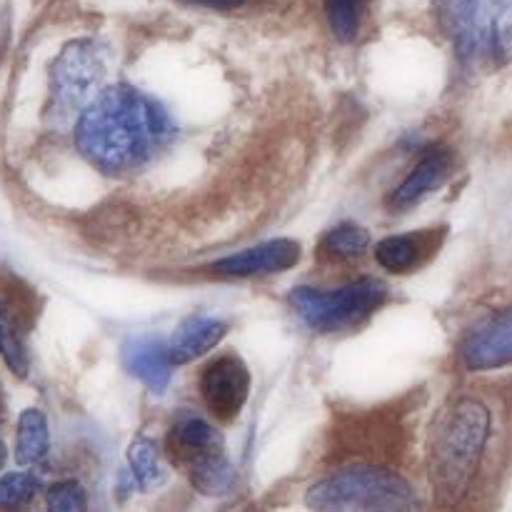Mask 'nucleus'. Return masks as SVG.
<instances>
[{"instance_id": "nucleus-24", "label": "nucleus", "mask_w": 512, "mask_h": 512, "mask_svg": "<svg viewBox=\"0 0 512 512\" xmlns=\"http://www.w3.org/2000/svg\"><path fill=\"white\" fill-rule=\"evenodd\" d=\"M5 455H8L5 453V445L0 443V470H3V465H5Z\"/></svg>"}, {"instance_id": "nucleus-16", "label": "nucleus", "mask_w": 512, "mask_h": 512, "mask_svg": "<svg viewBox=\"0 0 512 512\" xmlns=\"http://www.w3.org/2000/svg\"><path fill=\"white\" fill-rule=\"evenodd\" d=\"M185 473H188L193 488L198 493L208 495V498H223L235 485V470L228 463V458H225V453L210 455V458L200 460V463H195Z\"/></svg>"}, {"instance_id": "nucleus-19", "label": "nucleus", "mask_w": 512, "mask_h": 512, "mask_svg": "<svg viewBox=\"0 0 512 512\" xmlns=\"http://www.w3.org/2000/svg\"><path fill=\"white\" fill-rule=\"evenodd\" d=\"M368 0H323L328 28L340 43H353L363 28Z\"/></svg>"}, {"instance_id": "nucleus-3", "label": "nucleus", "mask_w": 512, "mask_h": 512, "mask_svg": "<svg viewBox=\"0 0 512 512\" xmlns=\"http://www.w3.org/2000/svg\"><path fill=\"white\" fill-rule=\"evenodd\" d=\"M438 23L463 65L500 70L512 60V0H435Z\"/></svg>"}, {"instance_id": "nucleus-21", "label": "nucleus", "mask_w": 512, "mask_h": 512, "mask_svg": "<svg viewBox=\"0 0 512 512\" xmlns=\"http://www.w3.org/2000/svg\"><path fill=\"white\" fill-rule=\"evenodd\" d=\"M38 490V480L28 473H10L0 480V508L13 510L28 503Z\"/></svg>"}, {"instance_id": "nucleus-1", "label": "nucleus", "mask_w": 512, "mask_h": 512, "mask_svg": "<svg viewBox=\"0 0 512 512\" xmlns=\"http://www.w3.org/2000/svg\"><path fill=\"white\" fill-rule=\"evenodd\" d=\"M512 433V385L460 393L435 418L428 440V478L445 508L463 503L498 443Z\"/></svg>"}, {"instance_id": "nucleus-7", "label": "nucleus", "mask_w": 512, "mask_h": 512, "mask_svg": "<svg viewBox=\"0 0 512 512\" xmlns=\"http://www.w3.org/2000/svg\"><path fill=\"white\" fill-rule=\"evenodd\" d=\"M200 398L215 420L230 423L243 413L250 395V370L238 355L225 353L210 360L198 378Z\"/></svg>"}, {"instance_id": "nucleus-14", "label": "nucleus", "mask_w": 512, "mask_h": 512, "mask_svg": "<svg viewBox=\"0 0 512 512\" xmlns=\"http://www.w3.org/2000/svg\"><path fill=\"white\" fill-rule=\"evenodd\" d=\"M225 333H228V323L218 318L193 315V318L183 320L180 328L175 330L173 340H170V355H173L175 365H188L203 358L225 338Z\"/></svg>"}, {"instance_id": "nucleus-20", "label": "nucleus", "mask_w": 512, "mask_h": 512, "mask_svg": "<svg viewBox=\"0 0 512 512\" xmlns=\"http://www.w3.org/2000/svg\"><path fill=\"white\" fill-rule=\"evenodd\" d=\"M0 355H3L5 365L10 368V373L18 375V378H25L30 370L28 353H25L23 343H20L18 333H15L13 323L5 318V313L0 310Z\"/></svg>"}, {"instance_id": "nucleus-23", "label": "nucleus", "mask_w": 512, "mask_h": 512, "mask_svg": "<svg viewBox=\"0 0 512 512\" xmlns=\"http://www.w3.org/2000/svg\"><path fill=\"white\" fill-rule=\"evenodd\" d=\"M188 3L205 5V8H215V10H235V8H243L248 0H188Z\"/></svg>"}, {"instance_id": "nucleus-13", "label": "nucleus", "mask_w": 512, "mask_h": 512, "mask_svg": "<svg viewBox=\"0 0 512 512\" xmlns=\"http://www.w3.org/2000/svg\"><path fill=\"white\" fill-rule=\"evenodd\" d=\"M123 365L133 378L148 385L155 395H163L173 375L175 360L170 355V343L158 338H130L123 345Z\"/></svg>"}, {"instance_id": "nucleus-25", "label": "nucleus", "mask_w": 512, "mask_h": 512, "mask_svg": "<svg viewBox=\"0 0 512 512\" xmlns=\"http://www.w3.org/2000/svg\"><path fill=\"white\" fill-rule=\"evenodd\" d=\"M0 423H3V395H0Z\"/></svg>"}, {"instance_id": "nucleus-4", "label": "nucleus", "mask_w": 512, "mask_h": 512, "mask_svg": "<svg viewBox=\"0 0 512 512\" xmlns=\"http://www.w3.org/2000/svg\"><path fill=\"white\" fill-rule=\"evenodd\" d=\"M305 503L313 512H415L413 488L375 465H350L318 480Z\"/></svg>"}, {"instance_id": "nucleus-17", "label": "nucleus", "mask_w": 512, "mask_h": 512, "mask_svg": "<svg viewBox=\"0 0 512 512\" xmlns=\"http://www.w3.org/2000/svg\"><path fill=\"white\" fill-rule=\"evenodd\" d=\"M370 248V233L355 223H340L328 230L320 243V255L330 260H355L363 258Z\"/></svg>"}, {"instance_id": "nucleus-6", "label": "nucleus", "mask_w": 512, "mask_h": 512, "mask_svg": "<svg viewBox=\"0 0 512 512\" xmlns=\"http://www.w3.org/2000/svg\"><path fill=\"white\" fill-rule=\"evenodd\" d=\"M100 78H103V60L93 43L78 40V43L65 45L50 70L53 108H58L60 113H70L88 105L95 98L93 90L98 88Z\"/></svg>"}, {"instance_id": "nucleus-12", "label": "nucleus", "mask_w": 512, "mask_h": 512, "mask_svg": "<svg viewBox=\"0 0 512 512\" xmlns=\"http://www.w3.org/2000/svg\"><path fill=\"white\" fill-rule=\"evenodd\" d=\"M165 445H168L173 463L180 465L183 470L193 468L195 463L210 458V455L225 453L223 438H220L218 430L208 420L193 413H185L175 420Z\"/></svg>"}, {"instance_id": "nucleus-2", "label": "nucleus", "mask_w": 512, "mask_h": 512, "mask_svg": "<svg viewBox=\"0 0 512 512\" xmlns=\"http://www.w3.org/2000/svg\"><path fill=\"white\" fill-rule=\"evenodd\" d=\"M175 138L168 110L130 85H110L83 108L75 145L105 175L143 168Z\"/></svg>"}, {"instance_id": "nucleus-15", "label": "nucleus", "mask_w": 512, "mask_h": 512, "mask_svg": "<svg viewBox=\"0 0 512 512\" xmlns=\"http://www.w3.org/2000/svg\"><path fill=\"white\" fill-rule=\"evenodd\" d=\"M48 450V418H45L43 410H25L18 420V433H15V458L20 465H35L48 455Z\"/></svg>"}, {"instance_id": "nucleus-18", "label": "nucleus", "mask_w": 512, "mask_h": 512, "mask_svg": "<svg viewBox=\"0 0 512 512\" xmlns=\"http://www.w3.org/2000/svg\"><path fill=\"white\" fill-rule=\"evenodd\" d=\"M128 465L130 473H133L135 485H138L140 490H153L165 480L158 445L150 438H145V435L135 438L133 445L128 448Z\"/></svg>"}, {"instance_id": "nucleus-22", "label": "nucleus", "mask_w": 512, "mask_h": 512, "mask_svg": "<svg viewBox=\"0 0 512 512\" xmlns=\"http://www.w3.org/2000/svg\"><path fill=\"white\" fill-rule=\"evenodd\" d=\"M50 512H85V493L75 480H63L48 490Z\"/></svg>"}, {"instance_id": "nucleus-11", "label": "nucleus", "mask_w": 512, "mask_h": 512, "mask_svg": "<svg viewBox=\"0 0 512 512\" xmlns=\"http://www.w3.org/2000/svg\"><path fill=\"white\" fill-rule=\"evenodd\" d=\"M445 243V228L415 230V233H400L383 238L375 245V260L380 268L393 275L413 273L438 255Z\"/></svg>"}, {"instance_id": "nucleus-5", "label": "nucleus", "mask_w": 512, "mask_h": 512, "mask_svg": "<svg viewBox=\"0 0 512 512\" xmlns=\"http://www.w3.org/2000/svg\"><path fill=\"white\" fill-rule=\"evenodd\" d=\"M388 300V288L380 280L363 278L335 290L295 288L290 305L308 328L318 333H343L358 328Z\"/></svg>"}, {"instance_id": "nucleus-10", "label": "nucleus", "mask_w": 512, "mask_h": 512, "mask_svg": "<svg viewBox=\"0 0 512 512\" xmlns=\"http://www.w3.org/2000/svg\"><path fill=\"white\" fill-rule=\"evenodd\" d=\"M455 170V153L445 145H430L423 150L418 163L408 173V178L393 190L390 195V208L393 210H408L418 205L433 190H440Z\"/></svg>"}, {"instance_id": "nucleus-8", "label": "nucleus", "mask_w": 512, "mask_h": 512, "mask_svg": "<svg viewBox=\"0 0 512 512\" xmlns=\"http://www.w3.org/2000/svg\"><path fill=\"white\" fill-rule=\"evenodd\" d=\"M458 358L468 373L512 368V303L485 318L463 340Z\"/></svg>"}, {"instance_id": "nucleus-9", "label": "nucleus", "mask_w": 512, "mask_h": 512, "mask_svg": "<svg viewBox=\"0 0 512 512\" xmlns=\"http://www.w3.org/2000/svg\"><path fill=\"white\" fill-rule=\"evenodd\" d=\"M300 260V243L290 238L268 240V243L253 245L248 250L228 255L223 260H215L205 273L220 280H245V278H265V275L285 273Z\"/></svg>"}]
</instances>
